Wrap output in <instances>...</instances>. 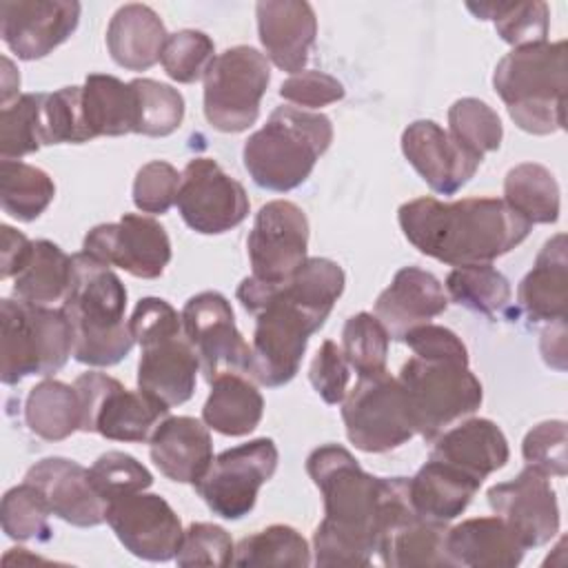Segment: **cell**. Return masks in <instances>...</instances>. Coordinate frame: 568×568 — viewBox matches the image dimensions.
Returning <instances> with one entry per match:
<instances>
[{
    "mask_svg": "<svg viewBox=\"0 0 568 568\" xmlns=\"http://www.w3.org/2000/svg\"><path fill=\"white\" fill-rule=\"evenodd\" d=\"M466 9L479 18L490 20L499 38L508 44L528 47L546 42L550 29L548 4L541 0L532 2H468Z\"/></svg>",
    "mask_w": 568,
    "mask_h": 568,
    "instance_id": "f35d334b",
    "label": "cell"
},
{
    "mask_svg": "<svg viewBox=\"0 0 568 568\" xmlns=\"http://www.w3.org/2000/svg\"><path fill=\"white\" fill-rule=\"evenodd\" d=\"M448 133L475 158L484 160L486 153L497 151L504 138L499 115L477 98H459L448 109Z\"/></svg>",
    "mask_w": 568,
    "mask_h": 568,
    "instance_id": "60d3db41",
    "label": "cell"
},
{
    "mask_svg": "<svg viewBox=\"0 0 568 568\" xmlns=\"http://www.w3.org/2000/svg\"><path fill=\"white\" fill-rule=\"evenodd\" d=\"M348 442L364 453H388L415 433L406 393L388 371L357 379L342 404Z\"/></svg>",
    "mask_w": 568,
    "mask_h": 568,
    "instance_id": "7c38bea8",
    "label": "cell"
},
{
    "mask_svg": "<svg viewBox=\"0 0 568 568\" xmlns=\"http://www.w3.org/2000/svg\"><path fill=\"white\" fill-rule=\"evenodd\" d=\"M235 297L255 315L248 375L268 388L288 384L300 371L308 337L328 315L293 300L280 284L260 282L253 275L242 280Z\"/></svg>",
    "mask_w": 568,
    "mask_h": 568,
    "instance_id": "277c9868",
    "label": "cell"
},
{
    "mask_svg": "<svg viewBox=\"0 0 568 568\" xmlns=\"http://www.w3.org/2000/svg\"><path fill=\"white\" fill-rule=\"evenodd\" d=\"M138 93V133L149 138H166L180 129L184 120V98L171 84L135 78L131 80Z\"/></svg>",
    "mask_w": 568,
    "mask_h": 568,
    "instance_id": "ee69618b",
    "label": "cell"
},
{
    "mask_svg": "<svg viewBox=\"0 0 568 568\" xmlns=\"http://www.w3.org/2000/svg\"><path fill=\"white\" fill-rule=\"evenodd\" d=\"M180 180H182V173H178L173 164L164 160L146 162L138 171L133 182V204L142 213H153V215L166 213L178 200Z\"/></svg>",
    "mask_w": 568,
    "mask_h": 568,
    "instance_id": "f907efd6",
    "label": "cell"
},
{
    "mask_svg": "<svg viewBox=\"0 0 568 568\" xmlns=\"http://www.w3.org/2000/svg\"><path fill=\"white\" fill-rule=\"evenodd\" d=\"M311 548L306 539L286 524H273L257 530L235 546V566H308Z\"/></svg>",
    "mask_w": 568,
    "mask_h": 568,
    "instance_id": "ab89813d",
    "label": "cell"
},
{
    "mask_svg": "<svg viewBox=\"0 0 568 568\" xmlns=\"http://www.w3.org/2000/svg\"><path fill=\"white\" fill-rule=\"evenodd\" d=\"M566 40L517 47L493 73V87L513 122L532 135L566 126Z\"/></svg>",
    "mask_w": 568,
    "mask_h": 568,
    "instance_id": "5b68a950",
    "label": "cell"
},
{
    "mask_svg": "<svg viewBox=\"0 0 568 568\" xmlns=\"http://www.w3.org/2000/svg\"><path fill=\"white\" fill-rule=\"evenodd\" d=\"M333 142V124L324 113L277 106L242 149L251 180L266 191L286 193L313 173Z\"/></svg>",
    "mask_w": 568,
    "mask_h": 568,
    "instance_id": "8992f818",
    "label": "cell"
},
{
    "mask_svg": "<svg viewBox=\"0 0 568 568\" xmlns=\"http://www.w3.org/2000/svg\"><path fill=\"white\" fill-rule=\"evenodd\" d=\"M517 302L532 322L566 320L568 255L564 233H557L541 246L535 266L519 282Z\"/></svg>",
    "mask_w": 568,
    "mask_h": 568,
    "instance_id": "f1b7e54d",
    "label": "cell"
},
{
    "mask_svg": "<svg viewBox=\"0 0 568 568\" xmlns=\"http://www.w3.org/2000/svg\"><path fill=\"white\" fill-rule=\"evenodd\" d=\"M246 248L255 280L268 284L288 280L308 260L306 213L288 200L266 202L255 215Z\"/></svg>",
    "mask_w": 568,
    "mask_h": 568,
    "instance_id": "ac0fdd59",
    "label": "cell"
},
{
    "mask_svg": "<svg viewBox=\"0 0 568 568\" xmlns=\"http://www.w3.org/2000/svg\"><path fill=\"white\" fill-rule=\"evenodd\" d=\"M140 344L138 388L173 408L193 397L200 359L184 335L182 315L162 297H142L129 320Z\"/></svg>",
    "mask_w": 568,
    "mask_h": 568,
    "instance_id": "52a82bcc",
    "label": "cell"
},
{
    "mask_svg": "<svg viewBox=\"0 0 568 568\" xmlns=\"http://www.w3.org/2000/svg\"><path fill=\"white\" fill-rule=\"evenodd\" d=\"M166 38L162 18L138 2L120 7L106 27V49L113 62L129 71H146L160 62Z\"/></svg>",
    "mask_w": 568,
    "mask_h": 568,
    "instance_id": "4dcf8cb0",
    "label": "cell"
},
{
    "mask_svg": "<svg viewBox=\"0 0 568 568\" xmlns=\"http://www.w3.org/2000/svg\"><path fill=\"white\" fill-rule=\"evenodd\" d=\"M308 379L317 395L326 404H339L344 402L348 393V379H351V366L344 357L342 346H337L333 339L322 342L317 348L311 368H308Z\"/></svg>",
    "mask_w": 568,
    "mask_h": 568,
    "instance_id": "f5cc1de1",
    "label": "cell"
},
{
    "mask_svg": "<svg viewBox=\"0 0 568 568\" xmlns=\"http://www.w3.org/2000/svg\"><path fill=\"white\" fill-rule=\"evenodd\" d=\"M89 477L98 495L109 504L118 497L146 490L153 484V475L133 455L122 450L102 453L89 468Z\"/></svg>",
    "mask_w": 568,
    "mask_h": 568,
    "instance_id": "c3c4849f",
    "label": "cell"
},
{
    "mask_svg": "<svg viewBox=\"0 0 568 568\" xmlns=\"http://www.w3.org/2000/svg\"><path fill=\"white\" fill-rule=\"evenodd\" d=\"M433 442L435 446L430 448V459L446 462L479 481L504 468L510 457L506 435L495 422L484 417L459 422L446 428Z\"/></svg>",
    "mask_w": 568,
    "mask_h": 568,
    "instance_id": "4316f807",
    "label": "cell"
},
{
    "mask_svg": "<svg viewBox=\"0 0 568 568\" xmlns=\"http://www.w3.org/2000/svg\"><path fill=\"white\" fill-rule=\"evenodd\" d=\"M539 348L548 366L557 371L566 368V320L550 322V326L541 333Z\"/></svg>",
    "mask_w": 568,
    "mask_h": 568,
    "instance_id": "6f0895ef",
    "label": "cell"
},
{
    "mask_svg": "<svg viewBox=\"0 0 568 568\" xmlns=\"http://www.w3.org/2000/svg\"><path fill=\"white\" fill-rule=\"evenodd\" d=\"M82 253L109 268L118 266L133 277L155 280L171 262V240L158 220L124 213L120 222L93 226L84 235Z\"/></svg>",
    "mask_w": 568,
    "mask_h": 568,
    "instance_id": "e0dca14e",
    "label": "cell"
},
{
    "mask_svg": "<svg viewBox=\"0 0 568 568\" xmlns=\"http://www.w3.org/2000/svg\"><path fill=\"white\" fill-rule=\"evenodd\" d=\"M24 422L44 442H60L80 430L82 408L75 386L60 379H42L24 402Z\"/></svg>",
    "mask_w": 568,
    "mask_h": 568,
    "instance_id": "e575fe53",
    "label": "cell"
},
{
    "mask_svg": "<svg viewBox=\"0 0 568 568\" xmlns=\"http://www.w3.org/2000/svg\"><path fill=\"white\" fill-rule=\"evenodd\" d=\"M446 295L488 320L501 317L510 308V282L490 264L455 266L446 277Z\"/></svg>",
    "mask_w": 568,
    "mask_h": 568,
    "instance_id": "8d00e7d4",
    "label": "cell"
},
{
    "mask_svg": "<svg viewBox=\"0 0 568 568\" xmlns=\"http://www.w3.org/2000/svg\"><path fill=\"white\" fill-rule=\"evenodd\" d=\"M306 473L324 499V519L313 535V561L322 568L368 566L377 555L384 477L368 475L339 444L311 450Z\"/></svg>",
    "mask_w": 568,
    "mask_h": 568,
    "instance_id": "6da1fadb",
    "label": "cell"
},
{
    "mask_svg": "<svg viewBox=\"0 0 568 568\" xmlns=\"http://www.w3.org/2000/svg\"><path fill=\"white\" fill-rule=\"evenodd\" d=\"M20 89V75L13 69V62L9 58H2V91H0V104H9L18 98Z\"/></svg>",
    "mask_w": 568,
    "mask_h": 568,
    "instance_id": "680465c9",
    "label": "cell"
},
{
    "mask_svg": "<svg viewBox=\"0 0 568 568\" xmlns=\"http://www.w3.org/2000/svg\"><path fill=\"white\" fill-rule=\"evenodd\" d=\"M415 433L426 442L473 415L484 399V390L468 362L426 359L413 355L399 371Z\"/></svg>",
    "mask_w": 568,
    "mask_h": 568,
    "instance_id": "9c48e42d",
    "label": "cell"
},
{
    "mask_svg": "<svg viewBox=\"0 0 568 568\" xmlns=\"http://www.w3.org/2000/svg\"><path fill=\"white\" fill-rule=\"evenodd\" d=\"M504 202L530 224H555L559 220V184L537 162L517 164L506 173Z\"/></svg>",
    "mask_w": 568,
    "mask_h": 568,
    "instance_id": "d590c367",
    "label": "cell"
},
{
    "mask_svg": "<svg viewBox=\"0 0 568 568\" xmlns=\"http://www.w3.org/2000/svg\"><path fill=\"white\" fill-rule=\"evenodd\" d=\"M235 546L231 535L217 526L206 521L191 524L180 541L175 564L182 568L189 566H229L233 564Z\"/></svg>",
    "mask_w": 568,
    "mask_h": 568,
    "instance_id": "681fc988",
    "label": "cell"
},
{
    "mask_svg": "<svg viewBox=\"0 0 568 568\" xmlns=\"http://www.w3.org/2000/svg\"><path fill=\"white\" fill-rule=\"evenodd\" d=\"M24 481L44 499L51 515L78 528H95L106 521V501L91 484L89 468L67 457H44L36 462Z\"/></svg>",
    "mask_w": 568,
    "mask_h": 568,
    "instance_id": "7402d4cb",
    "label": "cell"
},
{
    "mask_svg": "<svg viewBox=\"0 0 568 568\" xmlns=\"http://www.w3.org/2000/svg\"><path fill=\"white\" fill-rule=\"evenodd\" d=\"M402 153L439 195L457 193L477 173L481 160L459 146L433 120H415L402 133Z\"/></svg>",
    "mask_w": 568,
    "mask_h": 568,
    "instance_id": "603a6c76",
    "label": "cell"
},
{
    "mask_svg": "<svg viewBox=\"0 0 568 568\" xmlns=\"http://www.w3.org/2000/svg\"><path fill=\"white\" fill-rule=\"evenodd\" d=\"M44 93H22L0 109V158L20 160L44 146L42 140Z\"/></svg>",
    "mask_w": 568,
    "mask_h": 568,
    "instance_id": "b9f144b4",
    "label": "cell"
},
{
    "mask_svg": "<svg viewBox=\"0 0 568 568\" xmlns=\"http://www.w3.org/2000/svg\"><path fill=\"white\" fill-rule=\"evenodd\" d=\"M180 315L184 335L195 348L209 384L226 373H248L251 344L237 331L233 308L222 293L202 291L193 295Z\"/></svg>",
    "mask_w": 568,
    "mask_h": 568,
    "instance_id": "2e32d148",
    "label": "cell"
},
{
    "mask_svg": "<svg viewBox=\"0 0 568 568\" xmlns=\"http://www.w3.org/2000/svg\"><path fill=\"white\" fill-rule=\"evenodd\" d=\"M397 220L419 253L450 266L490 264L519 246L532 226L499 197H417L399 206Z\"/></svg>",
    "mask_w": 568,
    "mask_h": 568,
    "instance_id": "7a4b0ae2",
    "label": "cell"
},
{
    "mask_svg": "<svg viewBox=\"0 0 568 568\" xmlns=\"http://www.w3.org/2000/svg\"><path fill=\"white\" fill-rule=\"evenodd\" d=\"M124 311L122 280L87 253H75L62 313L71 326L73 357L80 364L113 366L131 353L135 339Z\"/></svg>",
    "mask_w": 568,
    "mask_h": 568,
    "instance_id": "3957f363",
    "label": "cell"
},
{
    "mask_svg": "<svg viewBox=\"0 0 568 568\" xmlns=\"http://www.w3.org/2000/svg\"><path fill=\"white\" fill-rule=\"evenodd\" d=\"M524 550L526 548L497 515L466 519L446 532L450 566L515 568L521 564Z\"/></svg>",
    "mask_w": 568,
    "mask_h": 568,
    "instance_id": "83f0119b",
    "label": "cell"
},
{
    "mask_svg": "<svg viewBox=\"0 0 568 568\" xmlns=\"http://www.w3.org/2000/svg\"><path fill=\"white\" fill-rule=\"evenodd\" d=\"M73 386L82 408V433H98L104 439L140 444L149 442L160 422L169 417V406L140 388H124L115 377L100 371L82 373Z\"/></svg>",
    "mask_w": 568,
    "mask_h": 568,
    "instance_id": "8fae6325",
    "label": "cell"
},
{
    "mask_svg": "<svg viewBox=\"0 0 568 568\" xmlns=\"http://www.w3.org/2000/svg\"><path fill=\"white\" fill-rule=\"evenodd\" d=\"M479 486L481 481L464 470L428 457L415 477H408V499L419 517L448 524L468 508Z\"/></svg>",
    "mask_w": 568,
    "mask_h": 568,
    "instance_id": "f546056e",
    "label": "cell"
},
{
    "mask_svg": "<svg viewBox=\"0 0 568 568\" xmlns=\"http://www.w3.org/2000/svg\"><path fill=\"white\" fill-rule=\"evenodd\" d=\"M271 82L264 53L248 44L215 55L204 75V115L222 133H242L257 122L260 102Z\"/></svg>",
    "mask_w": 568,
    "mask_h": 568,
    "instance_id": "30bf717a",
    "label": "cell"
},
{
    "mask_svg": "<svg viewBox=\"0 0 568 568\" xmlns=\"http://www.w3.org/2000/svg\"><path fill=\"white\" fill-rule=\"evenodd\" d=\"M215 60V44L213 40L197 29H182L169 33L166 44L162 49V67L164 73L180 82L191 84L206 75L209 67Z\"/></svg>",
    "mask_w": 568,
    "mask_h": 568,
    "instance_id": "7dc6e473",
    "label": "cell"
},
{
    "mask_svg": "<svg viewBox=\"0 0 568 568\" xmlns=\"http://www.w3.org/2000/svg\"><path fill=\"white\" fill-rule=\"evenodd\" d=\"M73 355V335L62 308L4 297L0 302V379L7 386L29 375H53Z\"/></svg>",
    "mask_w": 568,
    "mask_h": 568,
    "instance_id": "ba28073f",
    "label": "cell"
},
{
    "mask_svg": "<svg viewBox=\"0 0 568 568\" xmlns=\"http://www.w3.org/2000/svg\"><path fill=\"white\" fill-rule=\"evenodd\" d=\"M2 280L16 277L31 255L33 242L9 224H2Z\"/></svg>",
    "mask_w": 568,
    "mask_h": 568,
    "instance_id": "9f6ffc18",
    "label": "cell"
},
{
    "mask_svg": "<svg viewBox=\"0 0 568 568\" xmlns=\"http://www.w3.org/2000/svg\"><path fill=\"white\" fill-rule=\"evenodd\" d=\"M257 33L271 60L286 73H300L317 36V18L304 0H262L255 4Z\"/></svg>",
    "mask_w": 568,
    "mask_h": 568,
    "instance_id": "cb8c5ba5",
    "label": "cell"
},
{
    "mask_svg": "<svg viewBox=\"0 0 568 568\" xmlns=\"http://www.w3.org/2000/svg\"><path fill=\"white\" fill-rule=\"evenodd\" d=\"M175 204L184 224L202 235H220L240 226L251 206L244 186L211 158L186 162Z\"/></svg>",
    "mask_w": 568,
    "mask_h": 568,
    "instance_id": "9a60e30c",
    "label": "cell"
},
{
    "mask_svg": "<svg viewBox=\"0 0 568 568\" xmlns=\"http://www.w3.org/2000/svg\"><path fill=\"white\" fill-rule=\"evenodd\" d=\"M73 275V255L49 240H36L29 260L13 277V295L22 302L49 306L62 302Z\"/></svg>",
    "mask_w": 568,
    "mask_h": 568,
    "instance_id": "836d02e7",
    "label": "cell"
},
{
    "mask_svg": "<svg viewBox=\"0 0 568 568\" xmlns=\"http://www.w3.org/2000/svg\"><path fill=\"white\" fill-rule=\"evenodd\" d=\"M264 413L262 393L242 377V373H226L211 382V393L202 408V422L220 435L242 437L253 433Z\"/></svg>",
    "mask_w": 568,
    "mask_h": 568,
    "instance_id": "d6a6232c",
    "label": "cell"
},
{
    "mask_svg": "<svg viewBox=\"0 0 568 568\" xmlns=\"http://www.w3.org/2000/svg\"><path fill=\"white\" fill-rule=\"evenodd\" d=\"M390 337L373 313L351 315L342 328V351L357 377L386 371Z\"/></svg>",
    "mask_w": 568,
    "mask_h": 568,
    "instance_id": "7bdbcfd3",
    "label": "cell"
},
{
    "mask_svg": "<svg viewBox=\"0 0 568 568\" xmlns=\"http://www.w3.org/2000/svg\"><path fill=\"white\" fill-rule=\"evenodd\" d=\"M488 506L524 548H539L559 532V504L546 473L528 466L510 481L488 488Z\"/></svg>",
    "mask_w": 568,
    "mask_h": 568,
    "instance_id": "d6986e66",
    "label": "cell"
},
{
    "mask_svg": "<svg viewBox=\"0 0 568 568\" xmlns=\"http://www.w3.org/2000/svg\"><path fill=\"white\" fill-rule=\"evenodd\" d=\"M106 524L131 555L146 561L175 559L184 535L171 504L144 490L109 501Z\"/></svg>",
    "mask_w": 568,
    "mask_h": 568,
    "instance_id": "ffe728a7",
    "label": "cell"
},
{
    "mask_svg": "<svg viewBox=\"0 0 568 568\" xmlns=\"http://www.w3.org/2000/svg\"><path fill=\"white\" fill-rule=\"evenodd\" d=\"M413 355L426 357V359H459L468 362V351L464 342L446 326L437 324H422L410 328L402 339Z\"/></svg>",
    "mask_w": 568,
    "mask_h": 568,
    "instance_id": "11a10c76",
    "label": "cell"
},
{
    "mask_svg": "<svg viewBox=\"0 0 568 568\" xmlns=\"http://www.w3.org/2000/svg\"><path fill=\"white\" fill-rule=\"evenodd\" d=\"M51 510L47 508L40 493L22 481L20 486H13L4 493L2 506H0V521L7 537L16 541H49L51 539V526H49Z\"/></svg>",
    "mask_w": 568,
    "mask_h": 568,
    "instance_id": "f6af8a7d",
    "label": "cell"
},
{
    "mask_svg": "<svg viewBox=\"0 0 568 568\" xmlns=\"http://www.w3.org/2000/svg\"><path fill=\"white\" fill-rule=\"evenodd\" d=\"M158 470L178 484H195L213 462L209 426L195 417H164L149 439Z\"/></svg>",
    "mask_w": 568,
    "mask_h": 568,
    "instance_id": "484cf974",
    "label": "cell"
},
{
    "mask_svg": "<svg viewBox=\"0 0 568 568\" xmlns=\"http://www.w3.org/2000/svg\"><path fill=\"white\" fill-rule=\"evenodd\" d=\"M344 93V84L324 71L293 73L280 87V98L302 109H320L333 104L342 100Z\"/></svg>",
    "mask_w": 568,
    "mask_h": 568,
    "instance_id": "db71d44e",
    "label": "cell"
},
{
    "mask_svg": "<svg viewBox=\"0 0 568 568\" xmlns=\"http://www.w3.org/2000/svg\"><path fill=\"white\" fill-rule=\"evenodd\" d=\"M448 306V295L442 282L417 266H404L395 273L375 300V317L386 328L388 337L402 342L404 335L442 315Z\"/></svg>",
    "mask_w": 568,
    "mask_h": 568,
    "instance_id": "d4e9b609",
    "label": "cell"
},
{
    "mask_svg": "<svg viewBox=\"0 0 568 568\" xmlns=\"http://www.w3.org/2000/svg\"><path fill=\"white\" fill-rule=\"evenodd\" d=\"M82 111L93 138L138 133V93L131 82L109 73H89L82 84Z\"/></svg>",
    "mask_w": 568,
    "mask_h": 568,
    "instance_id": "1f68e13d",
    "label": "cell"
},
{
    "mask_svg": "<svg viewBox=\"0 0 568 568\" xmlns=\"http://www.w3.org/2000/svg\"><path fill=\"white\" fill-rule=\"evenodd\" d=\"M448 524L419 517L408 499V477H384L377 555L390 568L450 566L446 555Z\"/></svg>",
    "mask_w": 568,
    "mask_h": 568,
    "instance_id": "5bb4252c",
    "label": "cell"
},
{
    "mask_svg": "<svg viewBox=\"0 0 568 568\" xmlns=\"http://www.w3.org/2000/svg\"><path fill=\"white\" fill-rule=\"evenodd\" d=\"M40 120L44 146L84 144L91 140L82 111V87H62L53 93H44Z\"/></svg>",
    "mask_w": 568,
    "mask_h": 568,
    "instance_id": "bcb514c9",
    "label": "cell"
},
{
    "mask_svg": "<svg viewBox=\"0 0 568 568\" xmlns=\"http://www.w3.org/2000/svg\"><path fill=\"white\" fill-rule=\"evenodd\" d=\"M521 455L528 466H535L548 477H566V422L548 419L532 426L521 442Z\"/></svg>",
    "mask_w": 568,
    "mask_h": 568,
    "instance_id": "816d5d0a",
    "label": "cell"
},
{
    "mask_svg": "<svg viewBox=\"0 0 568 568\" xmlns=\"http://www.w3.org/2000/svg\"><path fill=\"white\" fill-rule=\"evenodd\" d=\"M55 184L42 169L20 162H0V204L18 222L38 220L53 202Z\"/></svg>",
    "mask_w": 568,
    "mask_h": 568,
    "instance_id": "74e56055",
    "label": "cell"
},
{
    "mask_svg": "<svg viewBox=\"0 0 568 568\" xmlns=\"http://www.w3.org/2000/svg\"><path fill=\"white\" fill-rule=\"evenodd\" d=\"M80 9L75 0H4L0 36L20 60H40L71 38Z\"/></svg>",
    "mask_w": 568,
    "mask_h": 568,
    "instance_id": "44dd1931",
    "label": "cell"
},
{
    "mask_svg": "<svg viewBox=\"0 0 568 568\" xmlns=\"http://www.w3.org/2000/svg\"><path fill=\"white\" fill-rule=\"evenodd\" d=\"M277 446L271 437H257L226 448L213 457L206 473L193 484L209 510L222 519H242L257 501L260 488L275 475Z\"/></svg>",
    "mask_w": 568,
    "mask_h": 568,
    "instance_id": "4fadbf2b",
    "label": "cell"
}]
</instances>
